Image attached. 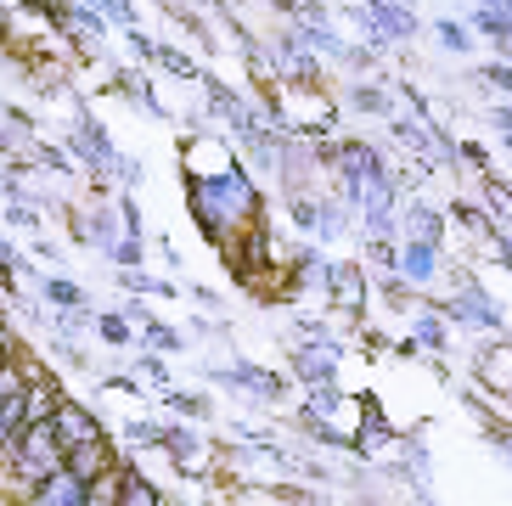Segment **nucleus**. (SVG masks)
<instances>
[{"instance_id": "obj_8", "label": "nucleus", "mask_w": 512, "mask_h": 506, "mask_svg": "<svg viewBox=\"0 0 512 506\" xmlns=\"http://www.w3.org/2000/svg\"><path fill=\"white\" fill-rule=\"evenodd\" d=\"M46 298L57 304V310H85V287L62 282V276H46Z\"/></svg>"}, {"instance_id": "obj_14", "label": "nucleus", "mask_w": 512, "mask_h": 506, "mask_svg": "<svg viewBox=\"0 0 512 506\" xmlns=\"http://www.w3.org/2000/svg\"><path fill=\"white\" fill-rule=\"evenodd\" d=\"M96 332H102L113 349H124V343H130V321H124V315H102V321H96Z\"/></svg>"}, {"instance_id": "obj_6", "label": "nucleus", "mask_w": 512, "mask_h": 506, "mask_svg": "<svg viewBox=\"0 0 512 506\" xmlns=\"http://www.w3.org/2000/svg\"><path fill=\"white\" fill-rule=\"evenodd\" d=\"M479 29L496 34V40H512V6L507 0H484L479 6Z\"/></svg>"}, {"instance_id": "obj_25", "label": "nucleus", "mask_w": 512, "mask_h": 506, "mask_svg": "<svg viewBox=\"0 0 512 506\" xmlns=\"http://www.w3.org/2000/svg\"><path fill=\"white\" fill-rule=\"evenodd\" d=\"M0 506H29V501H23V495H12V501H0Z\"/></svg>"}, {"instance_id": "obj_21", "label": "nucleus", "mask_w": 512, "mask_h": 506, "mask_svg": "<svg viewBox=\"0 0 512 506\" xmlns=\"http://www.w3.org/2000/svg\"><path fill=\"white\" fill-rule=\"evenodd\" d=\"M490 203H496V209L512 220V192H507V186H490Z\"/></svg>"}, {"instance_id": "obj_10", "label": "nucleus", "mask_w": 512, "mask_h": 506, "mask_svg": "<svg viewBox=\"0 0 512 506\" xmlns=\"http://www.w3.org/2000/svg\"><path fill=\"white\" fill-rule=\"evenodd\" d=\"M327 287H332V293H338V298H344L349 310H355V304H361V276H355V270H349V265L327 270Z\"/></svg>"}, {"instance_id": "obj_7", "label": "nucleus", "mask_w": 512, "mask_h": 506, "mask_svg": "<svg viewBox=\"0 0 512 506\" xmlns=\"http://www.w3.org/2000/svg\"><path fill=\"white\" fill-rule=\"evenodd\" d=\"M23 383H29V360L17 355V360H6V366H0V405L23 400Z\"/></svg>"}, {"instance_id": "obj_15", "label": "nucleus", "mask_w": 512, "mask_h": 506, "mask_svg": "<svg viewBox=\"0 0 512 506\" xmlns=\"http://www.w3.org/2000/svg\"><path fill=\"white\" fill-rule=\"evenodd\" d=\"M130 439L136 445H164V428L158 422H130Z\"/></svg>"}, {"instance_id": "obj_23", "label": "nucleus", "mask_w": 512, "mask_h": 506, "mask_svg": "<svg viewBox=\"0 0 512 506\" xmlns=\"http://www.w3.org/2000/svg\"><path fill=\"white\" fill-rule=\"evenodd\" d=\"M0 287H12V259H6V248H0Z\"/></svg>"}, {"instance_id": "obj_4", "label": "nucleus", "mask_w": 512, "mask_h": 506, "mask_svg": "<svg viewBox=\"0 0 512 506\" xmlns=\"http://www.w3.org/2000/svg\"><path fill=\"white\" fill-rule=\"evenodd\" d=\"M119 506H164V495H158L152 478H141L136 467L119 462Z\"/></svg>"}, {"instance_id": "obj_5", "label": "nucleus", "mask_w": 512, "mask_h": 506, "mask_svg": "<svg viewBox=\"0 0 512 506\" xmlns=\"http://www.w3.org/2000/svg\"><path fill=\"white\" fill-rule=\"evenodd\" d=\"M220 377H226V383H248L254 394H265V400H271V394H282V377L259 372V366H231V372H220Z\"/></svg>"}, {"instance_id": "obj_2", "label": "nucleus", "mask_w": 512, "mask_h": 506, "mask_svg": "<svg viewBox=\"0 0 512 506\" xmlns=\"http://www.w3.org/2000/svg\"><path fill=\"white\" fill-rule=\"evenodd\" d=\"M57 400H62L57 377H46L40 366H29V383H23V422H51Z\"/></svg>"}, {"instance_id": "obj_24", "label": "nucleus", "mask_w": 512, "mask_h": 506, "mask_svg": "<svg viewBox=\"0 0 512 506\" xmlns=\"http://www.w3.org/2000/svg\"><path fill=\"white\" fill-rule=\"evenodd\" d=\"M501 259H507V265H512V242H501Z\"/></svg>"}, {"instance_id": "obj_13", "label": "nucleus", "mask_w": 512, "mask_h": 506, "mask_svg": "<svg viewBox=\"0 0 512 506\" xmlns=\"http://www.w3.org/2000/svg\"><path fill=\"white\" fill-rule=\"evenodd\" d=\"M164 450L175 456V462H192V456H197V433H169L164 428Z\"/></svg>"}, {"instance_id": "obj_20", "label": "nucleus", "mask_w": 512, "mask_h": 506, "mask_svg": "<svg viewBox=\"0 0 512 506\" xmlns=\"http://www.w3.org/2000/svg\"><path fill=\"white\" fill-rule=\"evenodd\" d=\"M439 40L451 45V51H462V45H467V34H462V29H456V23H439Z\"/></svg>"}, {"instance_id": "obj_17", "label": "nucleus", "mask_w": 512, "mask_h": 506, "mask_svg": "<svg viewBox=\"0 0 512 506\" xmlns=\"http://www.w3.org/2000/svg\"><path fill=\"white\" fill-rule=\"evenodd\" d=\"M113 259H119V265L130 270V265H136V259H141V242H136V237H124L119 248H113Z\"/></svg>"}, {"instance_id": "obj_16", "label": "nucleus", "mask_w": 512, "mask_h": 506, "mask_svg": "<svg viewBox=\"0 0 512 506\" xmlns=\"http://www.w3.org/2000/svg\"><path fill=\"white\" fill-rule=\"evenodd\" d=\"M417 338H422V349H445V327H439V321H422Z\"/></svg>"}, {"instance_id": "obj_11", "label": "nucleus", "mask_w": 512, "mask_h": 506, "mask_svg": "<svg viewBox=\"0 0 512 506\" xmlns=\"http://www.w3.org/2000/svg\"><path fill=\"white\" fill-rule=\"evenodd\" d=\"M17 433H23V400H6L0 405V450L12 445Z\"/></svg>"}, {"instance_id": "obj_3", "label": "nucleus", "mask_w": 512, "mask_h": 506, "mask_svg": "<svg viewBox=\"0 0 512 506\" xmlns=\"http://www.w3.org/2000/svg\"><path fill=\"white\" fill-rule=\"evenodd\" d=\"M62 467L79 478V484H96V478L113 467V445L107 439H91V445H74V450H62Z\"/></svg>"}, {"instance_id": "obj_9", "label": "nucleus", "mask_w": 512, "mask_h": 506, "mask_svg": "<svg viewBox=\"0 0 512 506\" xmlns=\"http://www.w3.org/2000/svg\"><path fill=\"white\" fill-rule=\"evenodd\" d=\"M406 276L411 282H428L434 276V242H411L406 248Z\"/></svg>"}, {"instance_id": "obj_22", "label": "nucleus", "mask_w": 512, "mask_h": 506, "mask_svg": "<svg viewBox=\"0 0 512 506\" xmlns=\"http://www.w3.org/2000/svg\"><path fill=\"white\" fill-rule=\"evenodd\" d=\"M490 85H501V90H512V68H490Z\"/></svg>"}, {"instance_id": "obj_1", "label": "nucleus", "mask_w": 512, "mask_h": 506, "mask_svg": "<svg viewBox=\"0 0 512 506\" xmlns=\"http://www.w3.org/2000/svg\"><path fill=\"white\" fill-rule=\"evenodd\" d=\"M51 433H57V445H62V450L91 445V439H107L102 417H96L91 405L68 400V394H62V400H57V411H51Z\"/></svg>"}, {"instance_id": "obj_19", "label": "nucleus", "mask_w": 512, "mask_h": 506, "mask_svg": "<svg viewBox=\"0 0 512 506\" xmlns=\"http://www.w3.org/2000/svg\"><path fill=\"white\" fill-rule=\"evenodd\" d=\"M6 360H17V338H12V327L0 321V366H6Z\"/></svg>"}, {"instance_id": "obj_12", "label": "nucleus", "mask_w": 512, "mask_h": 506, "mask_svg": "<svg viewBox=\"0 0 512 506\" xmlns=\"http://www.w3.org/2000/svg\"><path fill=\"white\" fill-rule=\"evenodd\" d=\"M147 343L158 349V355H175V349H186L181 332H175V327H158V321H147Z\"/></svg>"}, {"instance_id": "obj_18", "label": "nucleus", "mask_w": 512, "mask_h": 506, "mask_svg": "<svg viewBox=\"0 0 512 506\" xmlns=\"http://www.w3.org/2000/svg\"><path fill=\"white\" fill-rule=\"evenodd\" d=\"M175 400V411H186V417H203L209 411V400H192V394H169Z\"/></svg>"}]
</instances>
